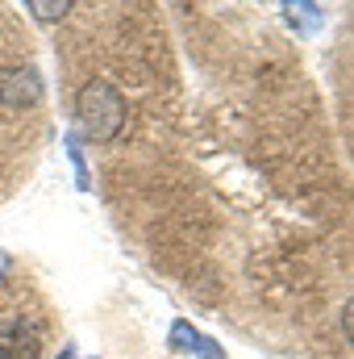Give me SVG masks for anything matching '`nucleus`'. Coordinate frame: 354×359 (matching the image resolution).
I'll return each instance as SVG.
<instances>
[{
  "mask_svg": "<svg viewBox=\"0 0 354 359\" xmlns=\"http://www.w3.org/2000/svg\"><path fill=\"white\" fill-rule=\"evenodd\" d=\"M200 343H204V334H196V330H192V322H183V318L171 322V339H167V347H171V351H192V355H196V351H200Z\"/></svg>",
  "mask_w": 354,
  "mask_h": 359,
  "instance_id": "obj_3",
  "label": "nucleus"
},
{
  "mask_svg": "<svg viewBox=\"0 0 354 359\" xmlns=\"http://www.w3.org/2000/svg\"><path fill=\"white\" fill-rule=\"evenodd\" d=\"M29 13H38L42 21H63V17L71 13V4H67V0H63V4H42V0H34V4H29Z\"/></svg>",
  "mask_w": 354,
  "mask_h": 359,
  "instance_id": "obj_4",
  "label": "nucleus"
},
{
  "mask_svg": "<svg viewBox=\"0 0 354 359\" xmlns=\"http://www.w3.org/2000/svg\"><path fill=\"white\" fill-rule=\"evenodd\" d=\"M0 359H42V330L34 318H4L0 322Z\"/></svg>",
  "mask_w": 354,
  "mask_h": 359,
  "instance_id": "obj_2",
  "label": "nucleus"
},
{
  "mask_svg": "<svg viewBox=\"0 0 354 359\" xmlns=\"http://www.w3.org/2000/svg\"><path fill=\"white\" fill-rule=\"evenodd\" d=\"M342 330H346V339L354 343V297L346 301V309H342Z\"/></svg>",
  "mask_w": 354,
  "mask_h": 359,
  "instance_id": "obj_6",
  "label": "nucleus"
},
{
  "mask_svg": "<svg viewBox=\"0 0 354 359\" xmlns=\"http://www.w3.org/2000/svg\"><path fill=\"white\" fill-rule=\"evenodd\" d=\"M67 151H71V163H76L80 188H88V168H84V155H80V138H76V134H67Z\"/></svg>",
  "mask_w": 354,
  "mask_h": 359,
  "instance_id": "obj_5",
  "label": "nucleus"
},
{
  "mask_svg": "<svg viewBox=\"0 0 354 359\" xmlns=\"http://www.w3.org/2000/svg\"><path fill=\"white\" fill-rule=\"evenodd\" d=\"M59 359H76V347H63V351H59Z\"/></svg>",
  "mask_w": 354,
  "mask_h": 359,
  "instance_id": "obj_7",
  "label": "nucleus"
},
{
  "mask_svg": "<svg viewBox=\"0 0 354 359\" xmlns=\"http://www.w3.org/2000/svg\"><path fill=\"white\" fill-rule=\"evenodd\" d=\"M76 117H80L84 138H92V142H113L121 134L125 117H129V104H125V96L113 88L108 80H88L80 88V96H76Z\"/></svg>",
  "mask_w": 354,
  "mask_h": 359,
  "instance_id": "obj_1",
  "label": "nucleus"
},
{
  "mask_svg": "<svg viewBox=\"0 0 354 359\" xmlns=\"http://www.w3.org/2000/svg\"><path fill=\"white\" fill-rule=\"evenodd\" d=\"M4 271H8V259H4V255H0V284H4Z\"/></svg>",
  "mask_w": 354,
  "mask_h": 359,
  "instance_id": "obj_8",
  "label": "nucleus"
}]
</instances>
